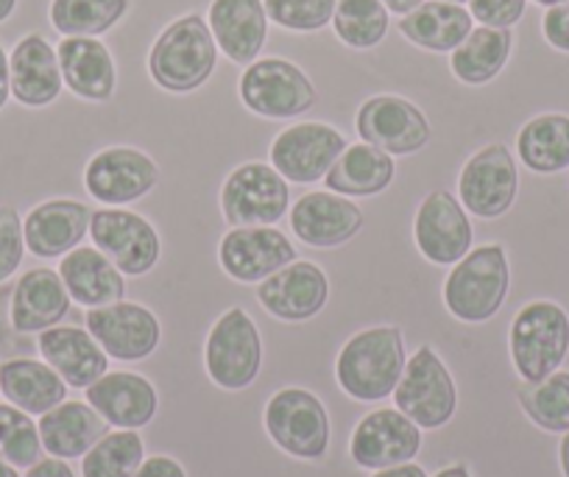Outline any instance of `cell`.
<instances>
[{"mask_svg":"<svg viewBox=\"0 0 569 477\" xmlns=\"http://www.w3.org/2000/svg\"><path fill=\"white\" fill-rule=\"evenodd\" d=\"M42 449L53 458L73 460L84 458L103 436H107V419L92 408L90 403H68L51 408L40 416Z\"/></svg>","mask_w":569,"mask_h":477,"instance_id":"83f0119b","label":"cell"},{"mask_svg":"<svg viewBox=\"0 0 569 477\" xmlns=\"http://www.w3.org/2000/svg\"><path fill=\"white\" fill-rule=\"evenodd\" d=\"M291 229L302 244L330 249L352 240L363 229V212L352 199L327 193H308L291 207Z\"/></svg>","mask_w":569,"mask_h":477,"instance_id":"603a6c76","label":"cell"},{"mask_svg":"<svg viewBox=\"0 0 569 477\" xmlns=\"http://www.w3.org/2000/svg\"><path fill=\"white\" fill-rule=\"evenodd\" d=\"M528 0H469V14L489 29H513L525 18Z\"/></svg>","mask_w":569,"mask_h":477,"instance_id":"b9f144b4","label":"cell"},{"mask_svg":"<svg viewBox=\"0 0 569 477\" xmlns=\"http://www.w3.org/2000/svg\"><path fill=\"white\" fill-rule=\"evenodd\" d=\"M316 98L313 81L288 59H257L240 76V101L260 118H297L316 107Z\"/></svg>","mask_w":569,"mask_h":477,"instance_id":"ba28073f","label":"cell"},{"mask_svg":"<svg viewBox=\"0 0 569 477\" xmlns=\"http://www.w3.org/2000/svg\"><path fill=\"white\" fill-rule=\"evenodd\" d=\"M519 171L511 151L502 142L480 148L463 166L458 177V193H461L463 210L472 216L491 221L506 216L517 201Z\"/></svg>","mask_w":569,"mask_h":477,"instance_id":"30bf717a","label":"cell"},{"mask_svg":"<svg viewBox=\"0 0 569 477\" xmlns=\"http://www.w3.org/2000/svg\"><path fill=\"white\" fill-rule=\"evenodd\" d=\"M525 416L547 433H569V371H552L539 382H525L517 391Z\"/></svg>","mask_w":569,"mask_h":477,"instance_id":"d590c367","label":"cell"},{"mask_svg":"<svg viewBox=\"0 0 569 477\" xmlns=\"http://www.w3.org/2000/svg\"><path fill=\"white\" fill-rule=\"evenodd\" d=\"M0 477H20V475L12 464H7V460L0 458Z\"/></svg>","mask_w":569,"mask_h":477,"instance_id":"f5cc1de1","label":"cell"},{"mask_svg":"<svg viewBox=\"0 0 569 477\" xmlns=\"http://www.w3.org/2000/svg\"><path fill=\"white\" fill-rule=\"evenodd\" d=\"M533 3H539V7L550 9V7H558V3H567V0H533Z\"/></svg>","mask_w":569,"mask_h":477,"instance_id":"db71d44e","label":"cell"},{"mask_svg":"<svg viewBox=\"0 0 569 477\" xmlns=\"http://www.w3.org/2000/svg\"><path fill=\"white\" fill-rule=\"evenodd\" d=\"M0 394L31 416H42L68 399V382L48 364L14 358L0 364Z\"/></svg>","mask_w":569,"mask_h":477,"instance_id":"1f68e13d","label":"cell"},{"mask_svg":"<svg viewBox=\"0 0 569 477\" xmlns=\"http://www.w3.org/2000/svg\"><path fill=\"white\" fill-rule=\"evenodd\" d=\"M216 46L229 62H257L268 40V14L262 0H212L207 12Z\"/></svg>","mask_w":569,"mask_h":477,"instance_id":"44dd1931","label":"cell"},{"mask_svg":"<svg viewBox=\"0 0 569 477\" xmlns=\"http://www.w3.org/2000/svg\"><path fill=\"white\" fill-rule=\"evenodd\" d=\"M513 51V34L511 29H489V26H480V29L469 31L467 40L450 53V68L452 76L463 85H489L497 76L502 73V68L508 64Z\"/></svg>","mask_w":569,"mask_h":477,"instance_id":"d6a6232c","label":"cell"},{"mask_svg":"<svg viewBox=\"0 0 569 477\" xmlns=\"http://www.w3.org/2000/svg\"><path fill=\"white\" fill-rule=\"evenodd\" d=\"M131 0H51L48 18L62 37H98L129 14Z\"/></svg>","mask_w":569,"mask_h":477,"instance_id":"e575fe53","label":"cell"},{"mask_svg":"<svg viewBox=\"0 0 569 477\" xmlns=\"http://www.w3.org/2000/svg\"><path fill=\"white\" fill-rule=\"evenodd\" d=\"M87 332L101 344L103 352L114 360H142L160 347V321L149 307L137 301H112L103 307H90L84 316Z\"/></svg>","mask_w":569,"mask_h":477,"instance_id":"4fadbf2b","label":"cell"},{"mask_svg":"<svg viewBox=\"0 0 569 477\" xmlns=\"http://www.w3.org/2000/svg\"><path fill=\"white\" fill-rule=\"evenodd\" d=\"M26 477H76V471L70 469L68 460L62 458H40L34 466L29 469V475Z\"/></svg>","mask_w":569,"mask_h":477,"instance_id":"f6af8a7d","label":"cell"},{"mask_svg":"<svg viewBox=\"0 0 569 477\" xmlns=\"http://www.w3.org/2000/svg\"><path fill=\"white\" fill-rule=\"evenodd\" d=\"M447 3H461L463 7V3H469V0H447Z\"/></svg>","mask_w":569,"mask_h":477,"instance_id":"11a10c76","label":"cell"},{"mask_svg":"<svg viewBox=\"0 0 569 477\" xmlns=\"http://www.w3.org/2000/svg\"><path fill=\"white\" fill-rule=\"evenodd\" d=\"M12 98L29 109L48 107L62 96V68L59 53L42 34H26L9 53Z\"/></svg>","mask_w":569,"mask_h":477,"instance_id":"cb8c5ba5","label":"cell"},{"mask_svg":"<svg viewBox=\"0 0 569 477\" xmlns=\"http://www.w3.org/2000/svg\"><path fill=\"white\" fill-rule=\"evenodd\" d=\"M160 171L149 153L137 148H107L84 168V188L96 201L109 207L131 205L157 188Z\"/></svg>","mask_w":569,"mask_h":477,"instance_id":"9a60e30c","label":"cell"},{"mask_svg":"<svg viewBox=\"0 0 569 477\" xmlns=\"http://www.w3.org/2000/svg\"><path fill=\"white\" fill-rule=\"evenodd\" d=\"M262 3L271 23L297 34H310L332 23L338 0H262Z\"/></svg>","mask_w":569,"mask_h":477,"instance_id":"ab89813d","label":"cell"},{"mask_svg":"<svg viewBox=\"0 0 569 477\" xmlns=\"http://www.w3.org/2000/svg\"><path fill=\"white\" fill-rule=\"evenodd\" d=\"M511 288L508 255L500 244H486L456 262L445 282V305L458 321L480 325L497 316Z\"/></svg>","mask_w":569,"mask_h":477,"instance_id":"3957f363","label":"cell"},{"mask_svg":"<svg viewBox=\"0 0 569 477\" xmlns=\"http://www.w3.org/2000/svg\"><path fill=\"white\" fill-rule=\"evenodd\" d=\"M134 477H188V475H184L179 460L168 458V455H151L149 460H142Z\"/></svg>","mask_w":569,"mask_h":477,"instance_id":"ee69618b","label":"cell"},{"mask_svg":"<svg viewBox=\"0 0 569 477\" xmlns=\"http://www.w3.org/2000/svg\"><path fill=\"white\" fill-rule=\"evenodd\" d=\"M405 364L408 355H405L402 330L371 327L343 344L336 360L338 386L358 403H380L393 394Z\"/></svg>","mask_w":569,"mask_h":477,"instance_id":"6da1fadb","label":"cell"},{"mask_svg":"<svg viewBox=\"0 0 569 477\" xmlns=\"http://www.w3.org/2000/svg\"><path fill=\"white\" fill-rule=\"evenodd\" d=\"M218 46L201 14H184L162 29L149 53V73L168 92H193L210 81Z\"/></svg>","mask_w":569,"mask_h":477,"instance_id":"7a4b0ae2","label":"cell"},{"mask_svg":"<svg viewBox=\"0 0 569 477\" xmlns=\"http://www.w3.org/2000/svg\"><path fill=\"white\" fill-rule=\"evenodd\" d=\"M397 29L416 48H425V51L433 53H452L475 29V20L461 3L425 0L413 12L399 18Z\"/></svg>","mask_w":569,"mask_h":477,"instance_id":"f546056e","label":"cell"},{"mask_svg":"<svg viewBox=\"0 0 569 477\" xmlns=\"http://www.w3.org/2000/svg\"><path fill=\"white\" fill-rule=\"evenodd\" d=\"M421 449V427L413 425L402 410L380 408L358 421L349 453L363 469H388L408 464Z\"/></svg>","mask_w":569,"mask_h":477,"instance_id":"e0dca14e","label":"cell"},{"mask_svg":"<svg viewBox=\"0 0 569 477\" xmlns=\"http://www.w3.org/2000/svg\"><path fill=\"white\" fill-rule=\"evenodd\" d=\"M393 403L421 430H436L452 419L458 408L456 382L433 347H419L413 358H408L393 388Z\"/></svg>","mask_w":569,"mask_h":477,"instance_id":"5b68a950","label":"cell"},{"mask_svg":"<svg viewBox=\"0 0 569 477\" xmlns=\"http://www.w3.org/2000/svg\"><path fill=\"white\" fill-rule=\"evenodd\" d=\"M218 260L238 282L260 285L262 279L297 260V249L273 227H234L223 235Z\"/></svg>","mask_w":569,"mask_h":477,"instance_id":"ac0fdd59","label":"cell"},{"mask_svg":"<svg viewBox=\"0 0 569 477\" xmlns=\"http://www.w3.org/2000/svg\"><path fill=\"white\" fill-rule=\"evenodd\" d=\"M90 238L98 251L109 257L120 274L142 277L160 262V235L142 216L131 210H98L92 212Z\"/></svg>","mask_w":569,"mask_h":477,"instance_id":"7c38bea8","label":"cell"},{"mask_svg":"<svg viewBox=\"0 0 569 477\" xmlns=\"http://www.w3.org/2000/svg\"><path fill=\"white\" fill-rule=\"evenodd\" d=\"M436 477H472V475H469V469L463 464H452L447 466V469H441Z\"/></svg>","mask_w":569,"mask_h":477,"instance_id":"816d5d0a","label":"cell"},{"mask_svg":"<svg viewBox=\"0 0 569 477\" xmlns=\"http://www.w3.org/2000/svg\"><path fill=\"white\" fill-rule=\"evenodd\" d=\"M62 81L84 101H109L118 85V70L109 48L98 37H64L57 48Z\"/></svg>","mask_w":569,"mask_h":477,"instance_id":"4316f807","label":"cell"},{"mask_svg":"<svg viewBox=\"0 0 569 477\" xmlns=\"http://www.w3.org/2000/svg\"><path fill=\"white\" fill-rule=\"evenodd\" d=\"M20 0H0V23H7L14 12H18Z\"/></svg>","mask_w":569,"mask_h":477,"instance_id":"f907efd6","label":"cell"},{"mask_svg":"<svg viewBox=\"0 0 569 477\" xmlns=\"http://www.w3.org/2000/svg\"><path fill=\"white\" fill-rule=\"evenodd\" d=\"M347 140L332 126L308 120L279 131L271 146V166L284 177V182L313 185L330 173L341 157Z\"/></svg>","mask_w":569,"mask_h":477,"instance_id":"8fae6325","label":"cell"},{"mask_svg":"<svg viewBox=\"0 0 569 477\" xmlns=\"http://www.w3.org/2000/svg\"><path fill=\"white\" fill-rule=\"evenodd\" d=\"M558 460H561L563 477H569V433H563L561 447H558Z\"/></svg>","mask_w":569,"mask_h":477,"instance_id":"681fc988","label":"cell"},{"mask_svg":"<svg viewBox=\"0 0 569 477\" xmlns=\"http://www.w3.org/2000/svg\"><path fill=\"white\" fill-rule=\"evenodd\" d=\"M146 460L142 438L137 430L107 433L90 453L81 458L84 477H134Z\"/></svg>","mask_w":569,"mask_h":477,"instance_id":"74e56055","label":"cell"},{"mask_svg":"<svg viewBox=\"0 0 569 477\" xmlns=\"http://www.w3.org/2000/svg\"><path fill=\"white\" fill-rule=\"evenodd\" d=\"M26 232L23 218L14 207H0V282H7L12 274H18L20 262L26 257Z\"/></svg>","mask_w":569,"mask_h":477,"instance_id":"60d3db41","label":"cell"},{"mask_svg":"<svg viewBox=\"0 0 569 477\" xmlns=\"http://www.w3.org/2000/svg\"><path fill=\"white\" fill-rule=\"evenodd\" d=\"M70 294L53 268H31L18 279L12 294V327L18 332L51 330L70 312Z\"/></svg>","mask_w":569,"mask_h":477,"instance_id":"484cf974","label":"cell"},{"mask_svg":"<svg viewBox=\"0 0 569 477\" xmlns=\"http://www.w3.org/2000/svg\"><path fill=\"white\" fill-rule=\"evenodd\" d=\"M291 207L284 177L266 162L234 168L221 188V210L229 227H273Z\"/></svg>","mask_w":569,"mask_h":477,"instance_id":"9c48e42d","label":"cell"},{"mask_svg":"<svg viewBox=\"0 0 569 477\" xmlns=\"http://www.w3.org/2000/svg\"><path fill=\"white\" fill-rule=\"evenodd\" d=\"M371 477H427V471L421 469L419 464H399V466H388V469H377Z\"/></svg>","mask_w":569,"mask_h":477,"instance_id":"7dc6e473","label":"cell"},{"mask_svg":"<svg viewBox=\"0 0 569 477\" xmlns=\"http://www.w3.org/2000/svg\"><path fill=\"white\" fill-rule=\"evenodd\" d=\"M413 238L421 255L436 266H456L472 251L475 229L461 201L447 190H433L419 205Z\"/></svg>","mask_w":569,"mask_h":477,"instance_id":"2e32d148","label":"cell"},{"mask_svg":"<svg viewBox=\"0 0 569 477\" xmlns=\"http://www.w3.org/2000/svg\"><path fill=\"white\" fill-rule=\"evenodd\" d=\"M421 3H425V0H382V7L391 14H408L413 12L416 7H421Z\"/></svg>","mask_w":569,"mask_h":477,"instance_id":"c3c4849f","label":"cell"},{"mask_svg":"<svg viewBox=\"0 0 569 477\" xmlns=\"http://www.w3.org/2000/svg\"><path fill=\"white\" fill-rule=\"evenodd\" d=\"M517 153L533 173H558L569 168V115H536L519 129Z\"/></svg>","mask_w":569,"mask_h":477,"instance_id":"836d02e7","label":"cell"},{"mask_svg":"<svg viewBox=\"0 0 569 477\" xmlns=\"http://www.w3.org/2000/svg\"><path fill=\"white\" fill-rule=\"evenodd\" d=\"M42 455L40 427L31 414L14 408L12 403L0 405V458L14 469H31Z\"/></svg>","mask_w":569,"mask_h":477,"instance_id":"f35d334b","label":"cell"},{"mask_svg":"<svg viewBox=\"0 0 569 477\" xmlns=\"http://www.w3.org/2000/svg\"><path fill=\"white\" fill-rule=\"evenodd\" d=\"M59 277L68 288L70 299L81 307H103L126 296V279L109 257L98 249L76 246L59 260Z\"/></svg>","mask_w":569,"mask_h":477,"instance_id":"f1b7e54d","label":"cell"},{"mask_svg":"<svg viewBox=\"0 0 569 477\" xmlns=\"http://www.w3.org/2000/svg\"><path fill=\"white\" fill-rule=\"evenodd\" d=\"M541 34H545L547 46H552L561 53H569V0L547 9L545 18H541Z\"/></svg>","mask_w":569,"mask_h":477,"instance_id":"7bdbcfd3","label":"cell"},{"mask_svg":"<svg viewBox=\"0 0 569 477\" xmlns=\"http://www.w3.org/2000/svg\"><path fill=\"white\" fill-rule=\"evenodd\" d=\"M84 391L87 403L107 419V425L120 430H140L151 425L160 408L157 388L134 371H107Z\"/></svg>","mask_w":569,"mask_h":477,"instance_id":"7402d4cb","label":"cell"},{"mask_svg":"<svg viewBox=\"0 0 569 477\" xmlns=\"http://www.w3.org/2000/svg\"><path fill=\"white\" fill-rule=\"evenodd\" d=\"M355 126L360 140L382 148L391 157L416 153L430 142V123L425 112L402 96H375L363 101Z\"/></svg>","mask_w":569,"mask_h":477,"instance_id":"5bb4252c","label":"cell"},{"mask_svg":"<svg viewBox=\"0 0 569 477\" xmlns=\"http://www.w3.org/2000/svg\"><path fill=\"white\" fill-rule=\"evenodd\" d=\"M266 430L271 441L293 458L319 460L330 447L327 408L305 388H282L268 399Z\"/></svg>","mask_w":569,"mask_h":477,"instance_id":"52a82bcc","label":"cell"},{"mask_svg":"<svg viewBox=\"0 0 569 477\" xmlns=\"http://www.w3.org/2000/svg\"><path fill=\"white\" fill-rule=\"evenodd\" d=\"M511 360L525 382H539L561 369L569 352V316L556 301H530L513 316Z\"/></svg>","mask_w":569,"mask_h":477,"instance_id":"277c9868","label":"cell"},{"mask_svg":"<svg viewBox=\"0 0 569 477\" xmlns=\"http://www.w3.org/2000/svg\"><path fill=\"white\" fill-rule=\"evenodd\" d=\"M388 14L382 0H338L332 29L352 51H371L386 40Z\"/></svg>","mask_w":569,"mask_h":477,"instance_id":"8d00e7d4","label":"cell"},{"mask_svg":"<svg viewBox=\"0 0 569 477\" xmlns=\"http://www.w3.org/2000/svg\"><path fill=\"white\" fill-rule=\"evenodd\" d=\"M330 296L327 274L310 260H293L268 279H262L257 288V299L282 321H308L319 316Z\"/></svg>","mask_w":569,"mask_h":477,"instance_id":"d6986e66","label":"cell"},{"mask_svg":"<svg viewBox=\"0 0 569 477\" xmlns=\"http://www.w3.org/2000/svg\"><path fill=\"white\" fill-rule=\"evenodd\" d=\"M393 173H397V162L391 153L369 142H355L343 148L325 179L332 193L347 196V199H366V196L382 193L393 182Z\"/></svg>","mask_w":569,"mask_h":477,"instance_id":"4dcf8cb0","label":"cell"},{"mask_svg":"<svg viewBox=\"0 0 569 477\" xmlns=\"http://www.w3.org/2000/svg\"><path fill=\"white\" fill-rule=\"evenodd\" d=\"M42 360L68 382V388H90L107 375L109 355L81 327H51L40 332Z\"/></svg>","mask_w":569,"mask_h":477,"instance_id":"d4e9b609","label":"cell"},{"mask_svg":"<svg viewBox=\"0 0 569 477\" xmlns=\"http://www.w3.org/2000/svg\"><path fill=\"white\" fill-rule=\"evenodd\" d=\"M92 210L73 199H51L23 218L26 249L42 260H62L90 235Z\"/></svg>","mask_w":569,"mask_h":477,"instance_id":"ffe728a7","label":"cell"},{"mask_svg":"<svg viewBox=\"0 0 569 477\" xmlns=\"http://www.w3.org/2000/svg\"><path fill=\"white\" fill-rule=\"evenodd\" d=\"M210 380L227 391H243L262 369V338L251 316L240 307L223 312L212 325L204 347Z\"/></svg>","mask_w":569,"mask_h":477,"instance_id":"8992f818","label":"cell"},{"mask_svg":"<svg viewBox=\"0 0 569 477\" xmlns=\"http://www.w3.org/2000/svg\"><path fill=\"white\" fill-rule=\"evenodd\" d=\"M12 98V73H9V53L0 46V109L7 107Z\"/></svg>","mask_w":569,"mask_h":477,"instance_id":"bcb514c9","label":"cell"}]
</instances>
